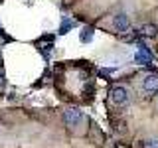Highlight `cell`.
Wrapping results in <instances>:
<instances>
[{"instance_id": "6", "label": "cell", "mask_w": 158, "mask_h": 148, "mask_svg": "<svg viewBox=\"0 0 158 148\" xmlns=\"http://www.w3.org/2000/svg\"><path fill=\"white\" fill-rule=\"evenodd\" d=\"M135 59H136L138 63H142V65H148V63H150V56H148L146 49H140V51H136Z\"/></svg>"}, {"instance_id": "5", "label": "cell", "mask_w": 158, "mask_h": 148, "mask_svg": "<svg viewBox=\"0 0 158 148\" xmlns=\"http://www.w3.org/2000/svg\"><path fill=\"white\" fill-rule=\"evenodd\" d=\"M138 36H142V38H156L158 36V28L154 26V24H142L140 28H138Z\"/></svg>"}, {"instance_id": "3", "label": "cell", "mask_w": 158, "mask_h": 148, "mask_svg": "<svg viewBox=\"0 0 158 148\" xmlns=\"http://www.w3.org/2000/svg\"><path fill=\"white\" fill-rule=\"evenodd\" d=\"M142 91L144 95H156L158 93V75L156 73H148L142 77Z\"/></svg>"}, {"instance_id": "9", "label": "cell", "mask_w": 158, "mask_h": 148, "mask_svg": "<svg viewBox=\"0 0 158 148\" xmlns=\"http://www.w3.org/2000/svg\"><path fill=\"white\" fill-rule=\"evenodd\" d=\"M4 85H6V81H4V75H2V73H0V91H2V89H4Z\"/></svg>"}, {"instance_id": "7", "label": "cell", "mask_w": 158, "mask_h": 148, "mask_svg": "<svg viewBox=\"0 0 158 148\" xmlns=\"http://www.w3.org/2000/svg\"><path fill=\"white\" fill-rule=\"evenodd\" d=\"M142 148H158V138H148L142 142Z\"/></svg>"}, {"instance_id": "8", "label": "cell", "mask_w": 158, "mask_h": 148, "mask_svg": "<svg viewBox=\"0 0 158 148\" xmlns=\"http://www.w3.org/2000/svg\"><path fill=\"white\" fill-rule=\"evenodd\" d=\"M91 36H93V30H91V28H85V30H83V36H81V39H83V42H87V38L91 39Z\"/></svg>"}, {"instance_id": "1", "label": "cell", "mask_w": 158, "mask_h": 148, "mask_svg": "<svg viewBox=\"0 0 158 148\" xmlns=\"http://www.w3.org/2000/svg\"><path fill=\"white\" fill-rule=\"evenodd\" d=\"M109 97H111V103H113V105H117V107L127 105L128 99H131V95H128V89L123 87V85L113 87V89H111V95H109Z\"/></svg>"}, {"instance_id": "4", "label": "cell", "mask_w": 158, "mask_h": 148, "mask_svg": "<svg viewBox=\"0 0 158 148\" xmlns=\"http://www.w3.org/2000/svg\"><path fill=\"white\" fill-rule=\"evenodd\" d=\"M113 28H115L117 32H121V34L128 32V28H131V20H128V16L125 12H117L115 16H113Z\"/></svg>"}, {"instance_id": "2", "label": "cell", "mask_w": 158, "mask_h": 148, "mask_svg": "<svg viewBox=\"0 0 158 148\" xmlns=\"http://www.w3.org/2000/svg\"><path fill=\"white\" fill-rule=\"evenodd\" d=\"M83 121V113L79 111L77 107H71V109H65V113H63V122L69 126V128H75L79 126V122Z\"/></svg>"}]
</instances>
